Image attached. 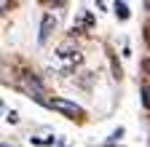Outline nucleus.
I'll return each instance as SVG.
<instances>
[{"mask_svg":"<svg viewBox=\"0 0 150 147\" xmlns=\"http://www.w3.org/2000/svg\"><path fill=\"white\" fill-rule=\"evenodd\" d=\"M48 107H54V110H62V113H67V115H83L81 104L67 102V99H51V102H48Z\"/></svg>","mask_w":150,"mask_h":147,"instance_id":"obj_1","label":"nucleus"},{"mask_svg":"<svg viewBox=\"0 0 150 147\" xmlns=\"http://www.w3.org/2000/svg\"><path fill=\"white\" fill-rule=\"evenodd\" d=\"M51 24H56V19H54L51 13H46V16H43V27H40V40H46V38H48V32H51Z\"/></svg>","mask_w":150,"mask_h":147,"instance_id":"obj_2","label":"nucleus"},{"mask_svg":"<svg viewBox=\"0 0 150 147\" xmlns=\"http://www.w3.org/2000/svg\"><path fill=\"white\" fill-rule=\"evenodd\" d=\"M115 11H118V16H121V19H126V16H129V11H126V3H115Z\"/></svg>","mask_w":150,"mask_h":147,"instance_id":"obj_3","label":"nucleus"}]
</instances>
